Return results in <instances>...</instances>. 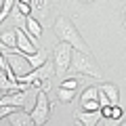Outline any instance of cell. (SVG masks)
Returning <instances> with one entry per match:
<instances>
[{
  "mask_svg": "<svg viewBox=\"0 0 126 126\" xmlns=\"http://www.w3.org/2000/svg\"><path fill=\"white\" fill-rule=\"evenodd\" d=\"M17 2H25V4H30V2H32V0H17Z\"/></svg>",
  "mask_w": 126,
  "mask_h": 126,
  "instance_id": "cell-24",
  "label": "cell"
},
{
  "mask_svg": "<svg viewBox=\"0 0 126 126\" xmlns=\"http://www.w3.org/2000/svg\"><path fill=\"white\" fill-rule=\"evenodd\" d=\"M122 116H124V109H122L120 105H111V111H109V118H111V120H122Z\"/></svg>",
  "mask_w": 126,
  "mask_h": 126,
  "instance_id": "cell-18",
  "label": "cell"
},
{
  "mask_svg": "<svg viewBox=\"0 0 126 126\" xmlns=\"http://www.w3.org/2000/svg\"><path fill=\"white\" fill-rule=\"evenodd\" d=\"M6 118H9V124H11V126H34L30 113L23 111V109H15V111L9 113Z\"/></svg>",
  "mask_w": 126,
  "mask_h": 126,
  "instance_id": "cell-8",
  "label": "cell"
},
{
  "mask_svg": "<svg viewBox=\"0 0 126 126\" xmlns=\"http://www.w3.org/2000/svg\"><path fill=\"white\" fill-rule=\"evenodd\" d=\"M32 11H36V13H42L46 15L48 13V0H32Z\"/></svg>",
  "mask_w": 126,
  "mask_h": 126,
  "instance_id": "cell-15",
  "label": "cell"
},
{
  "mask_svg": "<svg viewBox=\"0 0 126 126\" xmlns=\"http://www.w3.org/2000/svg\"><path fill=\"white\" fill-rule=\"evenodd\" d=\"M99 90H103V93H105V97L109 99V103H111V105H118V101H120V88H118L116 84L105 82V84L99 86Z\"/></svg>",
  "mask_w": 126,
  "mask_h": 126,
  "instance_id": "cell-9",
  "label": "cell"
},
{
  "mask_svg": "<svg viewBox=\"0 0 126 126\" xmlns=\"http://www.w3.org/2000/svg\"><path fill=\"white\" fill-rule=\"evenodd\" d=\"M15 109H17V107H11V105H0V120H2V118H6L9 113H13Z\"/></svg>",
  "mask_w": 126,
  "mask_h": 126,
  "instance_id": "cell-20",
  "label": "cell"
},
{
  "mask_svg": "<svg viewBox=\"0 0 126 126\" xmlns=\"http://www.w3.org/2000/svg\"><path fill=\"white\" fill-rule=\"evenodd\" d=\"M15 2H17V0H2V9H0V25L4 23V19L9 17V13L13 11Z\"/></svg>",
  "mask_w": 126,
  "mask_h": 126,
  "instance_id": "cell-13",
  "label": "cell"
},
{
  "mask_svg": "<svg viewBox=\"0 0 126 126\" xmlns=\"http://www.w3.org/2000/svg\"><path fill=\"white\" fill-rule=\"evenodd\" d=\"M53 32H55V36H57V42H67L74 50H82V53H88L90 50L88 44H86V40L82 38L80 30L67 17L59 15L55 19V23H53Z\"/></svg>",
  "mask_w": 126,
  "mask_h": 126,
  "instance_id": "cell-1",
  "label": "cell"
},
{
  "mask_svg": "<svg viewBox=\"0 0 126 126\" xmlns=\"http://www.w3.org/2000/svg\"><path fill=\"white\" fill-rule=\"evenodd\" d=\"M72 46L67 42H57V46L53 48V67L55 76L63 78L69 74V61H72Z\"/></svg>",
  "mask_w": 126,
  "mask_h": 126,
  "instance_id": "cell-3",
  "label": "cell"
},
{
  "mask_svg": "<svg viewBox=\"0 0 126 126\" xmlns=\"http://www.w3.org/2000/svg\"><path fill=\"white\" fill-rule=\"evenodd\" d=\"M80 2H84V4H90V2H94V0H80Z\"/></svg>",
  "mask_w": 126,
  "mask_h": 126,
  "instance_id": "cell-23",
  "label": "cell"
},
{
  "mask_svg": "<svg viewBox=\"0 0 126 126\" xmlns=\"http://www.w3.org/2000/svg\"><path fill=\"white\" fill-rule=\"evenodd\" d=\"M101 109V105H99V101L94 99V101H84L82 103V111H99Z\"/></svg>",
  "mask_w": 126,
  "mask_h": 126,
  "instance_id": "cell-17",
  "label": "cell"
},
{
  "mask_svg": "<svg viewBox=\"0 0 126 126\" xmlns=\"http://www.w3.org/2000/svg\"><path fill=\"white\" fill-rule=\"evenodd\" d=\"M0 40L6 48H15V27H9V30L0 32Z\"/></svg>",
  "mask_w": 126,
  "mask_h": 126,
  "instance_id": "cell-11",
  "label": "cell"
},
{
  "mask_svg": "<svg viewBox=\"0 0 126 126\" xmlns=\"http://www.w3.org/2000/svg\"><path fill=\"white\" fill-rule=\"evenodd\" d=\"M6 65H9V63H6V59H4V53L0 50V69H4Z\"/></svg>",
  "mask_w": 126,
  "mask_h": 126,
  "instance_id": "cell-22",
  "label": "cell"
},
{
  "mask_svg": "<svg viewBox=\"0 0 126 126\" xmlns=\"http://www.w3.org/2000/svg\"><path fill=\"white\" fill-rule=\"evenodd\" d=\"M69 72L80 74V76H90V78H97V80H101V78H103L97 59H94L90 53H82V50H72Z\"/></svg>",
  "mask_w": 126,
  "mask_h": 126,
  "instance_id": "cell-2",
  "label": "cell"
},
{
  "mask_svg": "<svg viewBox=\"0 0 126 126\" xmlns=\"http://www.w3.org/2000/svg\"><path fill=\"white\" fill-rule=\"evenodd\" d=\"M74 97H76V90H67V88H61V86L57 88V99L61 103H72Z\"/></svg>",
  "mask_w": 126,
  "mask_h": 126,
  "instance_id": "cell-12",
  "label": "cell"
},
{
  "mask_svg": "<svg viewBox=\"0 0 126 126\" xmlns=\"http://www.w3.org/2000/svg\"><path fill=\"white\" fill-rule=\"evenodd\" d=\"M59 86H61V88H67V90H78L80 80H78V78H65V80H63Z\"/></svg>",
  "mask_w": 126,
  "mask_h": 126,
  "instance_id": "cell-16",
  "label": "cell"
},
{
  "mask_svg": "<svg viewBox=\"0 0 126 126\" xmlns=\"http://www.w3.org/2000/svg\"><path fill=\"white\" fill-rule=\"evenodd\" d=\"M122 118H126V109H124V116H122Z\"/></svg>",
  "mask_w": 126,
  "mask_h": 126,
  "instance_id": "cell-28",
  "label": "cell"
},
{
  "mask_svg": "<svg viewBox=\"0 0 126 126\" xmlns=\"http://www.w3.org/2000/svg\"><path fill=\"white\" fill-rule=\"evenodd\" d=\"M76 126H84V124H80V122H76Z\"/></svg>",
  "mask_w": 126,
  "mask_h": 126,
  "instance_id": "cell-27",
  "label": "cell"
},
{
  "mask_svg": "<svg viewBox=\"0 0 126 126\" xmlns=\"http://www.w3.org/2000/svg\"><path fill=\"white\" fill-rule=\"evenodd\" d=\"M15 48H17V53L32 55V53H36V50H38V46H34V44L30 42V38L25 36V30L15 27Z\"/></svg>",
  "mask_w": 126,
  "mask_h": 126,
  "instance_id": "cell-6",
  "label": "cell"
},
{
  "mask_svg": "<svg viewBox=\"0 0 126 126\" xmlns=\"http://www.w3.org/2000/svg\"><path fill=\"white\" fill-rule=\"evenodd\" d=\"M124 27H126V13H124Z\"/></svg>",
  "mask_w": 126,
  "mask_h": 126,
  "instance_id": "cell-26",
  "label": "cell"
},
{
  "mask_svg": "<svg viewBox=\"0 0 126 126\" xmlns=\"http://www.w3.org/2000/svg\"><path fill=\"white\" fill-rule=\"evenodd\" d=\"M103 126H120V120H111V118H103Z\"/></svg>",
  "mask_w": 126,
  "mask_h": 126,
  "instance_id": "cell-21",
  "label": "cell"
},
{
  "mask_svg": "<svg viewBox=\"0 0 126 126\" xmlns=\"http://www.w3.org/2000/svg\"><path fill=\"white\" fill-rule=\"evenodd\" d=\"M97 94H99V86H88V88L80 94V103H84V101H94Z\"/></svg>",
  "mask_w": 126,
  "mask_h": 126,
  "instance_id": "cell-14",
  "label": "cell"
},
{
  "mask_svg": "<svg viewBox=\"0 0 126 126\" xmlns=\"http://www.w3.org/2000/svg\"><path fill=\"white\" fill-rule=\"evenodd\" d=\"M25 59H27V63H30V65H32L34 69H38V67L42 65V63H44L46 59H48V53H46V50H42V48H38L36 53L25 55Z\"/></svg>",
  "mask_w": 126,
  "mask_h": 126,
  "instance_id": "cell-10",
  "label": "cell"
},
{
  "mask_svg": "<svg viewBox=\"0 0 126 126\" xmlns=\"http://www.w3.org/2000/svg\"><path fill=\"white\" fill-rule=\"evenodd\" d=\"M25 101H27V90H15V93H6V94H0V105H11V107H25Z\"/></svg>",
  "mask_w": 126,
  "mask_h": 126,
  "instance_id": "cell-5",
  "label": "cell"
},
{
  "mask_svg": "<svg viewBox=\"0 0 126 126\" xmlns=\"http://www.w3.org/2000/svg\"><path fill=\"white\" fill-rule=\"evenodd\" d=\"M76 118H78V122L84 124V126H97L101 120H103L101 109H99V111H82V109H78V111H76Z\"/></svg>",
  "mask_w": 126,
  "mask_h": 126,
  "instance_id": "cell-7",
  "label": "cell"
},
{
  "mask_svg": "<svg viewBox=\"0 0 126 126\" xmlns=\"http://www.w3.org/2000/svg\"><path fill=\"white\" fill-rule=\"evenodd\" d=\"M120 126H126V122H124V120H120Z\"/></svg>",
  "mask_w": 126,
  "mask_h": 126,
  "instance_id": "cell-25",
  "label": "cell"
},
{
  "mask_svg": "<svg viewBox=\"0 0 126 126\" xmlns=\"http://www.w3.org/2000/svg\"><path fill=\"white\" fill-rule=\"evenodd\" d=\"M30 118L34 122V126H44L50 118V101H48V94L46 90L38 88L36 90V105L34 109L30 111Z\"/></svg>",
  "mask_w": 126,
  "mask_h": 126,
  "instance_id": "cell-4",
  "label": "cell"
},
{
  "mask_svg": "<svg viewBox=\"0 0 126 126\" xmlns=\"http://www.w3.org/2000/svg\"><path fill=\"white\" fill-rule=\"evenodd\" d=\"M15 9L19 11L21 15H32V4H25V2H15Z\"/></svg>",
  "mask_w": 126,
  "mask_h": 126,
  "instance_id": "cell-19",
  "label": "cell"
}]
</instances>
